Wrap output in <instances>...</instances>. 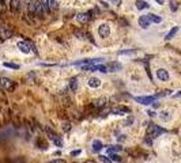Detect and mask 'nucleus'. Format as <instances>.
I'll list each match as a JSON object with an SVG mask.
<instances>
[{
	"label": "nucleus",
	"mask_w": 181,
	"mask_h": 163,
	"mask_svg": "<svg viewBox=\"0 0 181 163\" xmlns=\"http://www.w3.org/2000/svg\"><path fill=\"white\" fill-rule=\"evenodd\" d=\"M45 131H46V133H48L49 139L52 140V143H53V144L61 148V147H63V140H61V137L59 136L57 133L55 132V131H53L52 128H49V127H46V128H45Z\"/></svg>",
	"instance_id": "obj_1"
},
{
	"label": "nucleus",
	"mask_w": 181,
	"mask_h": 163,
	"mask_svg": "<svg viewBox=\"0 0 181 163\" xmlns=\"http://www.w3.org/2000/svg\"><path fill=\"white\" fill-rule=\"evenodd\" d=\"M165 129L159 128L158 125H155V124H149V127H147V136H150L151 139H155V137H158L161 133H164Z\"/></svg>",
	"instance_id": "obj_2"
},
{
	"label": "nucleus",
	"mask_w": 181,
	"mask_h": 163,
	"mask_svg": "<svg viewBox=\"0 0 181 163\" xmlns=\"http://www.w3.org/2000/svg\"><path fill=\"white\" fill-rule=\"evenodd\" d=\"M15 82H12L11 79H8V78H0V87L3 88L4 91H7V93H11V91H14L15 90Z\"/></svg>",
	"instance_id": "obj_3"
},
{
	"label": "nucleus",
	"mask_w": 181,
	"mask_h": 163,
	"mask_svg": "<svg viewBox=\"0 0 181 163\" xmlns=\"http://www.w3.org/2000/svg\"><path fill=\"white\" fill-rule=\"evenodd\" d=\"M18 49H19V50H21L22 53H26V54H29V53L33 52L34 46H33L30 42H26V41H21V42H18Z\"/></svg>",
	"instance_id": "obj_4"
},
{
	"label": "nucleus",
	"mask_w": 181,
	"mask_h": 163,
	"mask_svg": "<svg viewBox=\"0 0 181 163\" xmlns=\"http://www.w3.org/2000/svg\"><path fill=\"white\" fill-rule=\"evenodd\" d=\"M98 34H99L101 38H106V37H109V34H111V27H109V25H106V23L101 25V26L98 27Z\"/></svg>",
	"instance_id": "obj_5"
},
{
	"label": "nucleus",
	"mask_w": 181,
	"mask_h": 163,
	"mask_svg": "<svg viewBox=\"0 0 181 163\" xmlns=\"http://www.w3.org/2000/svg\"><path fill=\"white\" fill-rule=\"evenodd\" d=\"M91 14H93V11H88V12H79L76 15V19H78V22L82 23V25H83V23H87L88 21H90V18H91L90 17Z\"/></svg>",
	"instance_id": "obj_6"
},
{
	"label": "nucleus",
	"mask_w": 181,
	"mask_h": 163,
	"mask_svg": "<svg viewBox=\"0 0 181 163\" xmlns=\"http://www.w3.org/2000/svg\"><path fill=\"white\" fill-rule=\"evenodd\" d=\"M12 37V31L8 30L7 27H0V40L4 41V40H8Z\"/></svg>",
	"instance_id": "obj_7"
},
{
	"label": "nucleus",
	"mask_w": 181,
	"mask_h": 163,
	"mask_svg": "<svg viewBox=\"0 0 181 163\" xmlns=\"http://www.w3.org/2000/svg\"><path fill=\"white\" fill-rule=\"evenodd\" d=\"M135 99L142 105H151V103H154L155 97H136Z\"/></svg>",
	"instance_id": "obj_8"
},
{
	"label": "nucleus",
	"mask_w": 181,
	"mask_h": 163,
	"mask_svg": "<svg viewBox=\"0 0 181 163\" xmlns=\"http://www.w3.org/2000/svg\"><path fill=\"white\" fill-rule=\"evenodd\" d=\"M157 78H158L159 80H164V82H166V80H169V72L165 68H159L158 71H157Z\"/></svg>",
	"instance_id": "obj_9"
},
{
	"label": "nucleus",
	"mask_w": 181,
	"mask_h": 163,
	"mask_svg": "<svg viewBox=\"0 0 181 163\" xmlns=\"http://www.w3.org/2000/svg\"><path fill=\"white\" fill-rule=\"evenodd\" d=\"M106 69H108V72H116V71H120L121 69V64L120 63H109V64H106Z\"/></svg>",
	"instance_id": "obj_10"
},
{
	"label": "nucleus",
	"mask_w": 181,
	"mask_h": 163,
	"mask_svg": "<svg viewBox=\"0 0 181 163\" xmlns=\"http://www.w3.org/2000/svg\"><path fill=\"white\" fill-rule=\"evenodd\" d=\"M44 10H42V7H41V3L37 0V3H35V8H34V17L37 18H44Z\"/></svg>",
	"instance_id": "obj_11"
},
{
	"label": "nucleus",
	"mask_w": 181,
	"mask_h": 163,
	"mask_svg": "<svg viewBox=\"0 0 181 163\" xmlns=\"http://www.w3.org/2000/svg\"><path fill=\"white\" fill-rule=\"evenodd\" d=\"M10 10L12 12H18L21 10V0H11L10 1Z\"/></svg>",
	"instance_id": "obj_12"
},
{
	"label": "nucleus",
	"mask_w": 181,
	"mask_h": 163,
	"mask_svg": "<svg viewBox=\"0 0 181 163\" xmlns=\"http://www.w3.org/2000/svg\"><path fill=\"white\" fill-rule=\"evenodd\" d=\"M74 35H75L76 38H79V40H87V33L83 30H80V29H75L74 30Z\"/></svg>",
	"instance_id": "obj_13"
},
{
	"label": "nucleus",
	"mask_w": 181,
	"mask_h": 163,
	"mask_svg": "<svg viewBox=\"0 0 181 163\" xmlns=\"http://www.w3.org/2000/svg\"><path fill=\"white\" fill-rule=\"evenodd\" d=\"M150 21L146 18V15H142L140 18H139V25H140V27H143V29H149L150 27Z\"/></svg>",
	"instance_id": "obj_14"
},
{
	"label": "nucleus",
	"mask_w": 181,
	"mask_h": 163,
	"mask_svg": "<svg viewBox=\"0 0 181 163\" xmlns=\"http://www.w3.org/2000/svg\"><path fill=\"white\" fill-rule=\"evenodd\" d=\"M112 113L115 114H125V113H129L128 107H124V106H117L115 109H112Z\"/></svg>",
	"instance_id": "obj_15"
},
{
	"label": "nucleus",
	"mask_w": 181,
	"mask_h": 163,
	"mask_svg": "<svg viewBox=\"0 0 181 163\" xmlns=\"http://www.w3.org/2000/svg\"><path fill=\"white\" fill-rule=\"evenodd\" d=\"M146 18L150 21V22H154V23H161L162 22V18L158 17V15H155V14H147Z\"/></svg>",
	"instance_id": "obj_16"
},
{
	"label": "nucleus",
	"mask_w": 181,
	"mask_h": 163,
	"mask_svg": "<svg viewBox=\"0 0 181 163\" xmlns=\"http://www.w3.org/2000/svg\"><path fill=\"white\" fill-rule=\"evenodd\" d=\"M88 86L91 88H97L101 86V80L98 79V78H90L88 79Z\"/></svg>",
	"instance_id": "obj_17"
},
{
	"label": "nucleus",
	"mask_w": 181,
	"mask_h": 163,
	"mask_svg": "<svg viewBox=\"0 0 181 163\" xmlns=\"http://www.w3.org/2000/svg\"><path fill=\"white\" fill-rule=\"evenodd\" d=\"M35 3H37V0H29V3H27V12L30 15H34Z\"/></svg>",
	"instance_id": "obj_18"
},
{
	"label": "nucleus",
	"mask_w": 181,
	"mask_h": 163,
	"mask_svg": "<svg viewBox=\"0 0 181 163\" xmlns=\"http://www.w3.org/2000/svg\"><path fill=\"white\" fill-rule=\"evenodd\" d=\"M48 4L50 11H56V10H59L60 3H59V0H48Z\"/></svg>",
	"instance_id": "obj_19"
},
{
	"label": "nucleus",
	"mask_w": 181,
	"mask_h": 163,
	"mask_svg": "<svg viewBox=\"0 0 181 163\" xmlns=\"http://www.w3.org/2000/svg\"><path fill=\"white\" fill-rule=\"evenodd\" d=\"M105 105H106V99H104V98H101V99H97V101L93 102V106H94V107H97V109H99V107H104Z\"/></svg>",
	"instance_id": "obj_20"
},
{
	"label": "nucleus",
	"mask_w": 181,
	"mask_h": 163,
	"mask_svg": "<svg viewBox=\"0 0 181 163\" xmlns=\"http://www.w3.org/2000/svg\"><path fill=\"white\" fill-rule=\"evenodd\" d=\"M177 31H178V26H174L172 29V30L169 31L168 34H166V37H165V40H172L173 37H174V35H176V33Z\"/></svg>",
	"instance_id": "obj_21"
},
{
	"label": "nucleus",
	"mask_w": 181,
	"mask_h": 163,
	"mask_svg": "<svg viewBox=\"0 0 181 163\" xmlns=\"http://www.w3.org/2000/svg\"><path fill=\"white\" fill-rule=\"evenodd\" d=\"M135 6H136L137 10H144V8H147V7H149V4H147L144 0H137L136 3H135Z\"/></svg>",
	"instance_id": "obj_22"
},
{
	"label": "nucleus",
	"mask_w": 181,
	"mask_h": 163,
	"mask_svg": "<svg viewBox=\"0 0 181 163\" xmlns=\"http://www.w3.org/2000/svg\"><path fill=\"white\" fill-rule=\"evenodd\" d=\"M102 143L99 140H95V141H93V151L94 152H98V151H101L102 150Z\"/></svg>",
	"instance_id": "obj_23"
},
{
	"label": "nucleus",
	"mask_w": 181,
	"mask_h": 163,
	"mask_svg": "<svg viewBox=\"0 0 181 163\" xmlns=\"http://www.w3.org/2000/svg\"><path fill=\"white\" fill-rule=\"evenodd\" d=\"M41 7L44 10V14H49L50 12V10H49V4H48V0H41Z\"/></svg>",
	"instance_id": "obj_24"
},
{
	"label": "nucleus",
	"mask_w": 181,
	"mask_h": 163,
	"mask_svg": "<svg viewBox=\"0 0 181 163\" xmlns=\"http://www.w3.org/2000/svg\"><path fill=\"white\" fill-rule=\"evenodd\" d=\"M70 87L72 91H75L76 88H78V79H76V78H72V79L70 80Z\"/></svg>",
	"instance_id": "obj_25"
},
{
	"label": "nucleus",
	"mask_w": 181,
	"mask_h": 163,
	"mask_svg": "<svg viewBox=\"0 0 181 163\" xmlns=\"http://www.w3.org/2000/svg\"><path fill=\"white\" fill-rule=\"evenodd\" d=\"M159 117L164 120V121H168V120H170V113H169V111H161V113H159Z\"/></svg>",
	"instance_id": "obj_26"
},
{
	"label": "nucleus",
	"mask_w": 181,
	"mask_h": 163,
	"mask_svg": "<svg viewBox=\"0 0 181 163\" xmlns=\"http://www.w3.org/2000/svg\"><path fill=\"white\" fill-rule=\"evenodd\" d=\"M3 65L7 67V68H12V69H18V68H19V65H18V64H14V63H4Z\"/></svg>",
	"instance_id": "obj_27"
},
{
	"label": "nucleus",
	"mask_w": 181,
	"mask_h": 163,
	"mask_svg": "<svg viewBox=\"0 0 181 163\" xmlns=\"http://www.w3.org/2000/svg\"><path fill=\"white\" fill-rule=\"evenodd\" d=\"M120 150H121V147L120 146H109L108 147V151H109L111 154L112 152H115V151H120Z\"/></svg>",
	"instance_id": "obj_28"
},
{
	"label": "nucleus",
	"mask_w": 181,
	"mask_h": 163,
	"mask_svg": "<svg viewBox=\"0 0 181 163\" xmlns=\"http://www.w3.org/2000/svg\"><path fill=\"white\" fill-rule=\"evenodd\" d=\"M99 160H101V162H105V163H112L111 159H108V156H104V155L99 156Z\"/></svg>",
	"instance_id": "obj_29"
},
{
	"label": "nucleus",
	"mask_w": 181,
	"mask_h": 163,
	"mask_svg": "<svg viewBox=\"0 0 181 163\" xmlns=\"http://www.w3.org/2000/svg\"><path fill=\"white\" fill-rule=\"evenodd\" d=\"M6 11V4H4V0H0V12H4Z\"/></svg>",
	"instance_id": "obj_30"
},
{
	"label": "nucleus",
	"mask_w": 181,
	"mask_h": 163,
	"mask_svg": "<svg viewBox=\"0 0 181 163\" xmlns=\"http://www.w3.org/2000/svg\"><path fill=\"white\" fill-rule=\"evenodd\" d=\"M111 156H112V159H111L112 162H113V160H116V162H120V160H121V159H120V156H119V155H116V154H112Z\"/></svg>",
	"instance_id": "obj_31"
},
{
	"label": "nucleus",
	"mask_w": 181,
	"mask_h": 163,
	"mask_svg": "<svg viewBox=\"0 0 181 163\" xmlns=\"http://www.w3.org/2000/svg\"><path fill=\"white\" fill-rule=\"evenodd\" d=\"M48 163H66L64 160H61V159H55V160H50V162Z\"/></svg>",
	"instance_id": "obj_32"
},
{
	"label": "nucleus",
	"mask_w": 181,
	"mask_h": 163,
	"mask_svg": "<svg viewBox=\"0 0 181 163\" xmlns=\"http://www.w3.org/2000/svg\"><path fill=\"white\" fill-rule=\"evenodd\" d=\"M111 1H112V3H113L115 6H120V4H121V0H111Z\"/></svg>",
	"instance_id": "obj_33"
},
{
	"label": "nucleus",
	"mask_w": 181,
	"mask_h": 163,
	"mask_svg": "<svg viewBox=\"0 0 181 163\" xmlns=\"http://www.w3.org/2000/svg\"><path fill=\"white\" fill-rule=\"evenodd\" d=\"M155 1H157V3H159V4H161V6H162V4H164V3H165V0H155Z\"/></svg>",
	"instance_id": "obj_34"
},
{
	"label": "nucleus",
	"mask_w": 181,
	"mask_h": 163,
	"mask_svg": "<svg viewBox=\"0 0 181 163\" xmlns=\"http://www.w3.org/2000/svg\"><path fill=\"white\" fill-rule=\"evenodd\" d=\"M0 27H3V19H1V17H0Z\"/></svg>",
	"instance_id": "obj_35"
},
{
	"label": "nucleus",
	"mask_w": 181,
	"mask_h": 163,
	"mask_svg": "<svg viewBox=\"0 0 181 163\" xmlns=\"http://www.w3.org/2000/svg\"><path fill=\"white\" fill-rule=\"evenodd\" d=\"M84 163H97V162H94V160H86Z\"/></svg>",
	"instance_id": "obj_36"
},
{
	"label": "nucleus",
	"mask_w": 181,
	"mask_h": 163,
	"mask_svg": "<svg viewBox=\"0 0 181 163\" xmlns=\"http://www.w3.org/2000/svg\"><path fill=\"white\" fill-rule=\"evenodd\" d=\"M74 163H78V162H74Z\"/></svg>",
	"instance_id": "obj_37"
},
{
	"label": "nucleus",
	"mask_w": 181,
	"mask_h": 163,
	"mask_svg": "<svg viewBox=\"0 0 181 163\" xmlns=\"http://www.w3.org/2000/svg\"><path fill=\"white\" fill-rule=\"evenodd\" d=\"M21 163H23V162H21Z\"/></svg>",
	"instance_id": "obj_38"
}]
</instances>
